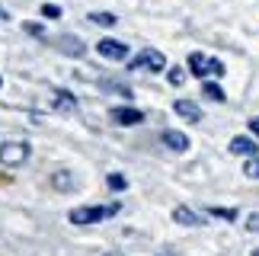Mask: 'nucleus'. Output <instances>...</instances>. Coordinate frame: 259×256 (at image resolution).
I'll return each instance as SVG.
<instances>
[{
	"mask_svg": "<svg viewBox=\"0 0 259 256\" xmlns=\"http://www.w3.org/2000/svg\"><path fill=\"white\" fill-rule=\"evenodd\" d=\"M202 93L208 96V100H214V103H224L227 96H224V90L218 83H211V80H205V87H202Z\"/></svg>",
	"mask_w": 259,
	"mask_h": 256,
	"instance_id": "nucleus-14",
	"label": "nucleus"
},
{
	"mask_svg": "<svg viewBox=\"0 0 259 256\" xmlns=\"http://www.w3.org/2000/svg\"><path fill=\"white\" fill-rule=\"evenodd\" d=\"M208 215H214V218H224V221H237V208H208Z\"/></svg>",
	"mask_w": 259,
	"mask_h": 256,
	"instance_id": "nucleus-17",
	"label": "nucleus"
},
{
	"mask_svg": "<svg viewBox=\"0 0 259 256\" xmlns=\"http://www.w3.org/2000/svg\"><path fill=\"white\" fill-rule=\"evenodd\" d=\"M250 132L259 138V115H256V119H250Z\"/></svg>",
	"mask_w": 259,
	"mask_h": 256,
	"instance_id": "nucleus-24",
	"label": "nucleus"
},
{
	"mask_svg": "<svg viewBox=\"0 0 259 256\" xmlns=\"http://www.w3.org/2000/svg\"><path fill=\"white\" fill-rule=\"evenodd\" d=\"M112 122L115 125H141L144 112L135 109V106H115V109H112Z\"/></svg>",
	"mask_w": 259,
	"mask_h": 256,
	"instance_id": "nucleus-6",
	"label": "nucleus"
},
{
	"mask_svg": "<svg viewBox=\"0 0 259 256\" xmlns=\"http://www.w3.org/2000/svg\"><path fill=\"white\" fill-rule=\"evenodd\" d=\"M122 211V205L118 202H109V205H83V208H71V224H99L106 218H115V215Z\"/></svg>",
	"mask_w": 259,
	"mask_h": 256,
	"instance_id": "nucleus-1",
	"label": "nucleus"
},
{
	"mask_svg": "<svg viewBox=\"0 0 259 256\" xmlns=\"http://www.w3.org/2000/svg\"><path fill=\"white\" fill-rule=\"evenodd\" d=\"M243 173H246V176H253V180H256V176H259V160H256V157H250V160H246V166H243Z\"/></svg>",
	"mask_w": 259,
	"mask_h": 256,
	"instance_id": "nucleus-20",
	"label": "nucleus"
},
{
	"mask_svg": "<svg viewBox=\"0 0 259 256\" xmlns=\"http://www.w3.org/2000/svg\"><path fill=\"white\" fill-rule=\"evenodd\" d=\"M0 87H4V77H0Z\"/></svg>",
	"mask_w": 259,
	"mask_h": 256,
	"instance_id": "nucleus-28",
	"label": "nucleus"
},
{
	"mask_svg": "<svg viewBox=\"0 0 259 256\" xmlns=\"http://www.w3.org/2000/svg\"><path fill=\"white\" fill-rule=\"evenodd\" d=\"M173 112L179 115V119H186V122H202V109H198L192 100H176Z\"/></svg>",
	"mask_w": 259,
	"mask_h": 256,
	"instance_id": "nucleus-7",
	"label": "nucleus"
},
{
	"mask_svg": "<svg viewBox=\"0 0 259 256\" xmlns=\"http://www.w3.org/2000/svg\"><path fill=\"white\" fill-rule=\"evenodd\" d=\"M166 77H170V83H173V87H183V83H186L183 67H170V71H166Z\"/></svg>",
	"mask_w": 259,
	"mask_h": 256,
	"instance_id": "nucleus-18",
	"label": "nucleus"
},
{
	"mask_svg": "<svg viewBox=\"0 0 259 256\" xmlns=\"http://www.w3.org/2000/svg\"><path fill=\"white\" fill-rule=\"evenodd\" d=\"M61 52H67L71 58H80V55H87V45L80 42V38H74V35H61Z\"/></svg>",
	"mask_w": 259,
	"mask_h": 256,
	"instance_id": "nucleus-11",
	"label": "nucleus"
},
{
	"mask_svg": "<svg viewBox=\"0 0 259 256\" xmlns=\"http://www.w3.org/2000/svg\"><path fill=\"white\" fill-rule=\"evenodd\" d=\"M246 231L259 234V215H250V218H246Z\"/></svg>",
	"mask_w": 259,
	"mask_h": 256,
	"instance_id": "nucleus-23",
	"label": "nucleus"
},
{
	"mask_svg": "<svg viewBox=\"0 0 259 256\" xmlns=\"http://www.w3.org/2000/svg\"><path fill=\"white\" fill-rule=\"evenodd\" d=\"M160 141L170 147V151H179V154L189 151V138H186L183 132H176V128H166V132L160 135Z\"/></svg>",
	"mask_w": 259,
	"mask_h": 256,
	"instance_id": "nucleus-9",
	"label": "nucleus"
},
{
	"mask_svg": "<svg viewBox=\"0 0 259 256\" xmlns=\"http://www.w3.org/2000/svg\"><path fill=\"white\" fill-rule=\"evenodd\" d=\"M90 23H96V26H115L118 19H115V13H90Z\"/></svg>",
	"mask_w": 259,
	"mask_h": 256,
	"instance_id": "nucleus-16",
	"label": "nucleus"
},
{
	"mask_svg": "<svg viewBox=\"0 0 259 256\" xmlns=\"http://www.w3.org/2000/svg\"><path fill=\"white\" fill-rule=\"evenodd\" d=\"M106 256H125V253H106Z\"/></svg>",
	"mask_w": 259,
	"mask_h": 256,
	"instance_id": "nucleus-26",
	"label": "nucleus"
},
{
	"mask_svg": "<svg viewBox=\"0 0 259 256\" xmlns=\"http://www.w3.org/2000/svg\"><path fill=\"white\" fill-rule=\"evenodd\" d=\"M231 154H240V157H256V154H259V144L253 141V138L237 135V138H231Z\"/></svg>",
	"mask_w": 259,
	"mask_h": 256,
	"instance_id": "nucleus-8",
	"label": "nucleus"
},
{
	"mask_svg": "<svg viewBox=\"0 0 259 256\" xmlns=\"http://www.w3.org/2000/svg\"><path fill=\"white\" fill-rule=\"evenodd\" d=\"M52 183H55V189H61V192H71L74 189V176L71 173H55Z\"/></svg>",
	"mask_w": 259,
	"mask_h": 256,
	"instance_id": "nucleus-13",
	"label": "nucleus"
},
{
	"mask_svg": "<svg viewBox=\"0 0 259 256\" xmlns=\"http://www.w3.org/2000/svg\"><path fill=\"white\" fill-rule=\"evenodd\" d=\"M189 71H192L195 77H221L224 74V64L218 61V58H208V55H202V52H192L189 55Z\"/></svg>",
	"mask_w": 259,
	"mask_h": 256,
	"instance_id": "nucleus-3",
	"label": "nucleus"
},
{
	"mask_svg": "<svg viewBox=\"0 0 259 256\" xmlns=\"http://www.w3.org/2000/svg\"><path fill=\"white\" fill-rule=\"evenodd\" d=\"M103 87V90H112V93H122V96H132V90H128V87H118V83H109V80H103L99 83Z\"/></svg>",
	"mask_w": 259,
	"mask_h": 256,
	"instance_id": "nucleus-19",
	"label": "nucleus"
},
{
	"mask_svg": "<svg viewBox=\"0 0 259 256\" xmlns=\"http://www.w3.org/2000/svg\"><path fill=\"white\" fill-rule=\"evenodd\" d=\"M42 13H45L48 19H58V16H61V7H55V4H45V7H42Z\"/></svg>",
	"mask_w": 259,
	"mask_h": 256,
	"instance_id": "nucleus-21",
	"label": "nucleus"
},
{
	"mask_svg": "<svg viewBox=\"0 0 259 256\" xmlns=\"http://www.w3.org/2000/svg\"><path fill=\"white\" fill-rule=\"evenodd\" d=\"M0 19H10V13H7V10H4V7H0Z\"/></svg>",
	"mask_w": 259,
	"mask_h": 256,
	"instance_id": "nucleus-25",
	"label": "nucleus"
},
{
	"mask_svg": "<svg viewBox=\"0 0 259 256\" xmlns=\"http://www.w3.org/2000/svg\"><path fill=\"white\" fill-rule=\"evenodd\" d=\"M23 29H26L29 35H42V32H45V26H42V23H23Z\"/></svg>",
	"mask_w": 259,
	"mask_h": 256,
	"instance_id": "nucleus-22",
	"label": "nucleus"
},
{
	"mask_svg": "<svg viewBox=\"0 0 259 256\" xmlns=\"http://www.w3.org/2000/svg\"><path fill=\"white\" fill-rule=\"evenodd\" d=\"M29 154H32V147L26 141H4L0 144V163L4 166H23L29 160Z\"/></svg>",
	"mask_w": 259,
	"mask_h": 256,
	"instance_id": "nucleus-2",
	"label": "nucleus"
},
{
	"mask_svg": "<svg viewBox=\"0 0 259 256\" xmlns=\"http://www.w3.org/2000/svg\"><path fill=\"white\" fill-rule=\"evenodd\" d=\"M253 256H259V250H253Z\"/></svg>",
	"mask_w": 259,
	"mask_h": 256,
	"instance_id": "nucleus-27",
	"label": "nucleus"
},
{
	"mask_svg": "<svg viewBox=\"0 0 259 256\" xmlns=\"http://www.w3.org/2000/svg\"><path fill=\"white\" fill-rule=\"evenodd\" d=\"M173 221L176 224H186V228H202V224H205L202 215H195V211H189V208H173Z\"/></svg>",
	"mask_w": 259,
	"mask_h": 256,
	"instance_id": "nucleus-10",
	"label": "nucleus"
},
{
	"mask_svg": "<svg viewBox=\"0 0 259 256\" xmlns=\"http://www.w3.org/2000/svg\"><path fill=\"white\" fill-rule=\"evenodd\" d=\"M96 52L109 58V61H125V55H128V45L125 42H115V38H99L96 42Z\"/></svg>",
	"mask_w": 259,
	"mask_h": 256,
	"instance_id": "nucleus-5",
	"label": "nucleus"
},
{
	"mask_svg": "<svg viewBox=\"0 0 259 256\" xmlns=\"http://www.w3.org/2000/svg\"><path fill=\"white\" fill-rule=\"evenodd\" d=\"M55 109H64V112L77 109V100H74V93H67V90H58V93H55Z\"/></svg>",
	"mask_w": 259,
	"mask_h": 256,
	"instance_id": "nucleus-12",
	"label": "nucleus"
},
{
	"mask_svg": "<svg viewBox=\"0 0 259 256\" xmlns=\"http://www.w3.org/2000/svg\"><path fill=\"white\" fill-rule=\"evenodd\" d=\"M163 67H166V58L157 52V48H144L138 58L128 61V71H154V74H160Z\"/></svg>",
	"mask_w": 259,
	"mask_h": 256,
	"instance_id": "nucleus-4",
	"label": "nucleus"
},
{
	"mask_svg": "<svg viewBox=\"0 0 259 256\" xmlns=\"http://www.w3.org/2000/svg\"><path fill=\"white\" fill-rule=\"evenodd\" d=\"M106 186H109L112 192H122V189H128V180H125L122 173H109V176H106Z\"/></svg>",
	"mask_w": 259,
	"mask_h": 256,
	"instance_id": "nucleus-15",
	"label": "nucleus"
}]
</instances>
